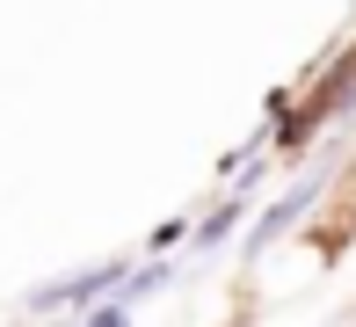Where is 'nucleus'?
Listing matches in <instances>:
<instances>
[{
    "mask_svg": "<svg viewBox=\"0 0 356 327\" xmlns=\"http://www.w3.org/2000/svg\"><path fill=\"white\" fill-rule=\"evenodd\" d=\"M117 276H124V262H95V269H80V276H66V284H44L29 305H73V298H95V291H117Z\"/></svg>",
    "mask_w": 356,
    "mask_h": 327,
    "instance_id": "obj_1",
    "label": "nucleus"
},
{
    "mask_svg": "<svg viewBox=\"0 0 356 327\" xmlns=\"http://www.w3.org/2000/svg\"><path fill=\"white\" fill-rule=\"evenodd\" d=\"M313 196H320L313 182H298V189H291V196H284V204H269V211H262V225H254V240H248V248H254V255H262V248H269V240H277V233H284V225H291V218H305V211H313Z\"/></svg>",
    "mask_w": 356,
    "mask_h": 327,
    "instance_id": "obj_2",
    "label": "nucleus"
},
{
    "mask_svg": "<svg viewBox=\"0 0 356 327\" xmlns=\"http://www.w3.org/2000/svg\"><path fill=\"white\" fill-rule=\"evenodd\" d=\"M95 327H131V313H124V305H109V313H95Z\"/></svg>",
    "mask_w": 356,
    "mask_h": 327,
    "instance_id": "obj_3",
    "label": "nucleus"
}]
</instances>
